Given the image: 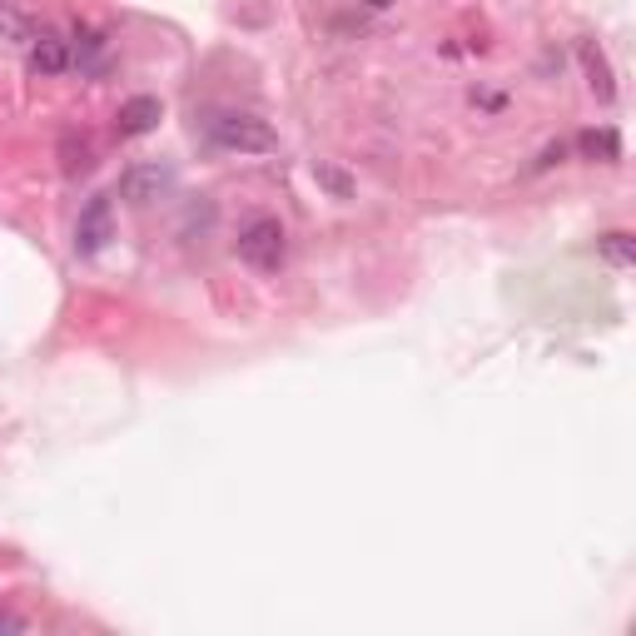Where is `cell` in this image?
I'll return each instance as SVG.
<instances>
[{
    "instance_id": "30bf717a",
    "label": "cell",
    "mask_w": 636,
    "mask_h": 636,
    "mask_svg": "<svg viewBox=\"0 0 636 636\" xmlns=\"http://www.w3.org/2000/svg\"><path fill=\"white\" fill-rule=\"evenodd\" d=\"M60 155H66V175H85V169L95 165L90 140H76V135H66V140H60Z\"/></svg>"
},
{
    "instance_id": "7a4b0ae2",
    "label": "cell",
    "mask_w": 636,
    "mask_h": 636,
    "mask_svg": "<svg viewBox=\"0 0 636 636\" xmlns=\"http://www.w3.org/2000/svg\"><path fill=\"white\" fill-rule=\"evenodd\" d=\"M209 145L229 155H274L279 135L264 120H254V115H219V120H209Z\"/></svg>"
},
{
    "instance_id": "52a82bcc",
    "label": "cell",
    "mask_w": 636,
    "mask_h": 636,
    "mask_svg": "<svg viewBox=\"0 0 636 636\" xmlns=\"http://www.w3.org/2000/svg\"><path fill=\"white\" fill-rule=\"evenodd\" d=\"M577 60H582V70H587L592 95H597V100H612V95H617V85H612L607 56H602V50H597V40H582V46H577Z\"/></svg>"
},
{
    "instance_id": "8fae6325",
    "label": "cell",
    "mask_w": 636,
    "mask_h": 636,
    "mask_svg": "<svg viewBox=\"0 0 636 636\" xmlns=\"http://www.w3.org/2000/svg\"><path fill=\"white\" fill-rule=\"evenodd\" d=\"M314 179H318V185H324L334 199H354V179H348L344 169H334V165H324V159H318V165H314Z\"/></svg>"
},
{
    "instance_id": "4fadbf2b",
    "label": "cell",
    "mask_w": 636,
    "mask_h": 636,
    "mask_svg": "<svg viewBox=\"0 0 636 636\" xmlns=\"http://www.w3.org/2000/svg\"><path fill=\"white\" fill-rule=\"evenodd\" d=\"M20 627H26V622H20V617H10V612H0V632H20Z\"/></svg>"
},
{
    "instance_id": "6da1fadb",
    "label": "cell",
    "mask_w": 636,
    "mask_h": 636,
    "mask_svg": "<svg viewBox=\"0 0 636 636\" xmlns=\"http://www.w3.org/2000/svg\"><path fill=\"white\" fill-rule=\"evenodd\" d=\"M235 254H239L244 264H249V269H259V274H279V269H284V259H289V229H284L274 215L249 219V225L239 229Z\"/></svg>"
},
{
    "instance_id": "3957f363",
    "label": "cell",
    "mask_w": 636,
    "mask_h": 636,
    "mask_svg": "<svg viewBox=\"0 0 636 636\" xmlns=\"http://www.w3.org/2000/svg\"><path fill=\"white\" fill-rule=\"evenodd\" d=\"M115 239V209H110V195H95L90 205L80 209V225H76V254H100L105 244Z\"/></svg>"
},
{
    "instance_id": "5b68a950",
    "label": "cell",
    "mask_w": 636,
    "mask_h": 636,
    "mask_svg": "<svg viewBox=\"0 0 636 636\" xmlns=\"http://www.w3.org/2000/svg\"><path fill=\"white\" fill-rule=\"evenodd\" d=\"M159 120H165V105H159L155 95H135V100H125V105H120V120H115V135H120V140H140V135H150Z\"/></svg>"
},
{
    "instance_id": "ba28073f",
    "label": "cell",
    "mask_w": 636,
    "mask_h": 636,
    "mask_svg": "<svg viewBox=\"0 0 636 636\" xmlns=\"http://www.w3.org/2000/svg\"><path fill=\"white\" fill-rule=\"evenodd\" d=\"M577 150L587 159H602V165H617V159H622V135L612 130V125H602V130H582Z\"/></svg>"
},
{
    "instance_id": "277c9868",
    "label": "cell",
    "mask_w": 636,
    "mask_h": 636,
    "mask_svg": "<svg viewBox=\"0 0 636 636\" xmlns=\"http://www.w3.org/2000/svg\"><path fill=\"white\" fill-rule=\"evenodd\" d=\"M169 189H175V175H169V165H135L120 175V195L130 199V205H155V199H165Z\"/></svg>"
},
{
    "instance_id": "7c38bea8",
    "label": "cell",
    "mask_w": 636,
    "mask_h": 636,
    "mask_svg": "<svg viewBox=\"0 0 636 636\" xmlns=\"http://www.w3.org/2000/svg\"><path fill=\"white\" fill-rule=\"evenodd\" d=\"M76 40H80V60H85V66H95V60L105 56V36H100V30H90V26H85Z\"/></svg>"
},
{
    "instance_id": "9c48e42d",
    "label": "cell",
    "mask_w": 636,
    "mask_h": 636,
    "mask_svg": "<svg viewBox=\"0 0 636 636\" xmlns=\"http://www.w3.org/2000/svg\"><path fill=\"white\" fill-rule=\"evenodd\" d=\"M597 249H602V259L617 264V269H632V264H636V239L627 235V229H612V235H602Z\"/></svg>"
},
{
    "instance_id": "8992f818",
    "label": "cell",
    "mask_w": 636,
    "mask_h": 636,
    "mask_svg": "<svg viewBox=\"0 0 636 636\" xmlns=\"http://www.w3.org/2000/svg\"><path fill=\"white\" fill-rule=\"evenodd\" d=\"M70 66H76L70 40H60V36H36L30 40V76H66Z\"/></svg>"
}]
</instances>
